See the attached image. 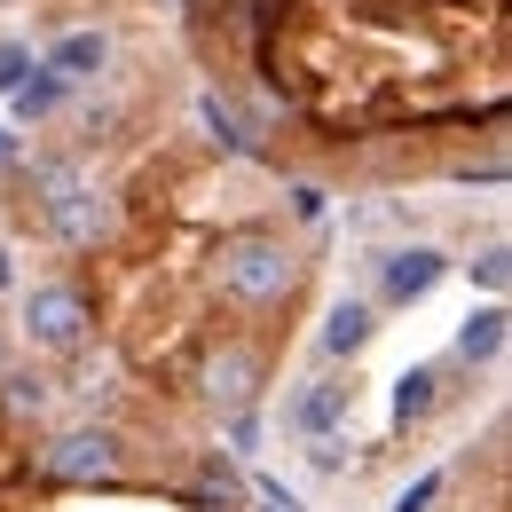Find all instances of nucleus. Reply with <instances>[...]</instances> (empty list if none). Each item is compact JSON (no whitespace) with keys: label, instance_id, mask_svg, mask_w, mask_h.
<instances>
[{"label":"nucleus","instance_id":"f257e3e1","mask_svg":"<svg viewBox=\"0 0 512 512\" xmlns=\"http://www.w3.org/2000/svg\"><path fill=\"white\" fill-rule=\"evenodd\" d=\"M205 284H213L229 308L268 316V308L292 300V284H300V253H292L276 229H229V237L213 245V260H205Z\"/></svg>","mask_w":512,"mask_h":512},{"label":"nucleus","instance_id":"f03ea898","mask_svg":"<svg viewBox=\"0 0 512 512\" xmlns=\"http://www.w3.org/2000/svg\"><path fill=\"white\" fill-rule=\"evenodd\" d=\"M32 197H40V221L56 229V245H71V253L111 245L119 205H111V190L95 182L87 158H40V166H32Z\"/></svg>","mask_w":512,"mask_h":512},{"label":"nucleus","instance_id":"7ed1b4c3","mask_svg":"<svg viewBox=\"0 0 512 512\" xmlns=\"http://www.w3.org/2000/svg\"><path fill=\"white\" fill-rule=\"evenodd\" d=\"M119 465H127V434H119V426H95V418L56 426L48 442L32 449V473H40L48 489H111Z\"/></svg>","mask_w":512,"mask_h":512},{"label":"nucleus","instance_id":"20e7f679","mask_svg":"<svg viewBox=\"0 0 512 512\" xmlns=\"http://www.w3.org/2000/svg\"><path fill=\"white\" fill-rule=\"evenodd\" d=\"M16 316H24V347H40V355H79L87 339H95V300L64 284V276H40V284H24V300H16Z\"/></svg>","mask_w":512,"mask_h":512},{"label":"nucleus","instance_id":"39448f33","mask_svg":"<svg viewBox=\"0 0 512 512\" xmlns=\"http://www.w3.org/2000/svg\"><path fill=\"white\" fill-rule=\"evenodd\" d=\"M197 402L221 410V418L253 410V402H260V347H245V339L205 347V363H197Z\"/></svg>","mask_w":512,"mask_h":512},{"label":"nucleus","instance_id":"423d86ee","mask_svg":"<svg viewBox=\"0 0 512 512\" xmlns=\"http://www.w3.org/2000/svg\"><path fill=\"white\" fill-rule=\"evenodd\" d=\"M449 276V253L442 245H394V253H379V308H418L434 284Z\"/></svg>","mask_w":512,"mask_h":512},{"label":"nucleus","instance_id":"0eeeda50","mask_svg":"<svg viewBox=\"0 0 512 512\" xmlns=\"http://www.w3.org/2000/svg\"><path fill=\"white\" fill-rule=\"evenodd\" d=\"M355 410V371H323V379H308V394L292 402V426L308 434V442H331V426Z\"/></svg>","mask_w":512,"mask_h":512},{"label":"nucleus","instance_id":"6e6552de","mask_svg":"<svg viewBox=\"0 0 512 512\" xmlns=\"http://www.w3.org/2000/svg\"><path fill=\"white\" fill-rule=\"evenodd\" d=\"M505 339H512V316H505V300H481L473 316L457 323V347H449V355H457L465 371H489V363L505 355Z\"/></svg>","mask_w":512,"mask_h":512},{"label":"nucleus","instance_id":"1a4fd4ad","mask_svg":"<svg viewBox=\"0 0 512 512\" xmlns=\"http://www.w3.org/2000/svg\"><path fill=\"white\" fill-rule=\"evenodd\" d=\"M103 64H111V32H95V24H87V32H64V40L40 56V71H56L64 87H87Z\"/></svg>","mask_w":512,"mask_h":512},{"label":"nucleus","instance_id":"9d476101","mask_svg":"<svg viewBox=\"0 0 512 512\" xmlns=\"http://www.w3.org/2000/svg\"><path fill=\"white\" fill-rule=\"evenodd\" d=\"M371 331H379V308H371V300H339V308L323 316V355H331V363H355V355L371 347Z\"/></svg>","mask_w":512,"mask_h":512},{"label":"nucleus","instance_id":"9b49d317","mask_svg":"<svg viewBox=\"0 0 512 512\" xmlns=\"http://www.w3.org/2000/svg\"><path fill=\"white\" fill-rule=\"evenodd\" d=\"M434 410H442V363H418V371L394 379V418L402 426H426Z\"/></svg>","mask_w":512,"mask_h":512},{"label":"nucleus","instance_id":"f8f14e48","mask_svg":"<svg viewBox=\"0 0 512 512\" xmlns=\"http://www.w3.org/2000/svg\"><path fill=\"white\" fill-rule=\"evenodd\" d=\"M237 497H245V473H237V457L205 449V457H197V505H205V512H237Z\"/></svg>","mask_w":512,"mask_h":512},{"label":"nucleus","instance_id":"ddd939ff","mask_svg":"<svg viewBox=\"0 0 512 512\" xmlns=\"http://www.w3.org/2000/svg\"><path fill=\"white\" fill-rule=\"evenodd\" d=\"M197 119L213 127V142H221V150H237V158L253 150V127H245V111H237L229 95H213V87H205V95H197Z\"/></svg>","mask_w":512,"mask_h":512},{"label":"nucleus","instance_id":"4468645a","mask_svg":"<svg viewBox=\"0 0 512 512\" xmlns=\"http://www.w3.org/2000/svg\"><path fill=\"white\" fill-rule=\"evenodd\" d=\"M64 95H71V87H64V79H56V71H40V64H32V79H24V87H16L8 103H16V119L32 127V119H48V111H56Z\"/></svg>","mask_w":512,"mask_h":512},{"label":"nucleus","instance_id":"2eb2a0df","mask_svg":"<svg viewBox=\"0 0 512 512\" xmlns=\"http://www.w3.org/2000/svg\"><path fill=\"white\" fill-rule=\"evenodd\" d=\"M465 276H473V284H481L489 300H505V284H512V253H505V237H489L481 253L465 260Z\"/></svg>","mask_w":512,"mask_h":512},{"label":"nucleus","instance_id":"dca6fc26","mask_svg":"<svg viewBox=\"0 0 512 512\" xmlns=\"http://www.w3.org/2000/svg\"><path fill=\"white\" fill-rule=\"evenodd\" d=\"M0 402H8L16 418H40V410H48V379H16V371H0Z\"/></svg>","mask_w":512,"mask_h":512},{"label":"nucleus","instance_id":"f3484780","mask_svg":"<svg viewBox=\"0 0 512 512\" xmlns=\"http://www.w3.org/2000/svg\"><path fill=\"white\" fill-rule=\"evenodd\" d=\"M442 497H449V465H434V473H418V481L394 497V512H434Z\"/></svg>","mask_w":512,"mask_h":512},{"label":"nucleus","instance_id":"a211bd4d","mask_svg":"<svg viewBox=\"0 0 512 512\" xmlns=\"http://www.w3.org/2000/svg\"><path fill=\"white\" fill-rule=\"evenodd\" d=\"M24 79H32V48H16V40H8V48H0V95H16Z\"/></svg>","mask_w":512,"mask_h":512},{"label":"nucleus","instance_id":"6ab92c4d","mask_svg":"<svg viewBox=\"0 0 512 512\" xmlns=\"http://www.w3.org/2000/svg\"><path fill=\"white\" fill-rule=\"evenodd\" d=\"M323 205H331L323 182H292V221H323Z\"/></svg>","mask_w":512,"mask_h":512},{"label":"nucleus","instance_id":"aec40b11","mask_svg":"<svg viewBox=\"0 0 512 512\" xmlns=\"http://www.w3.org/2000/svg\"><path fill=\"white\" fill-rule=\"evenodd\" d=\"M0 473H8V442H0Z\"/></svg>","mask_w":512,"mask_h":512},{"label":"nucleus","instance_id":"412c9836","mask_svg":"<svg viewBox=\"0 0 512 512\" xmlns=\"http://www.w3.org/2000/svg\"><path fill=\"white\" fill-rule=\"evenodd\" d=\"M0 371H8V347H0Z\"/></svg>","mask_w":512,"mask_h":512}]
</instances>
